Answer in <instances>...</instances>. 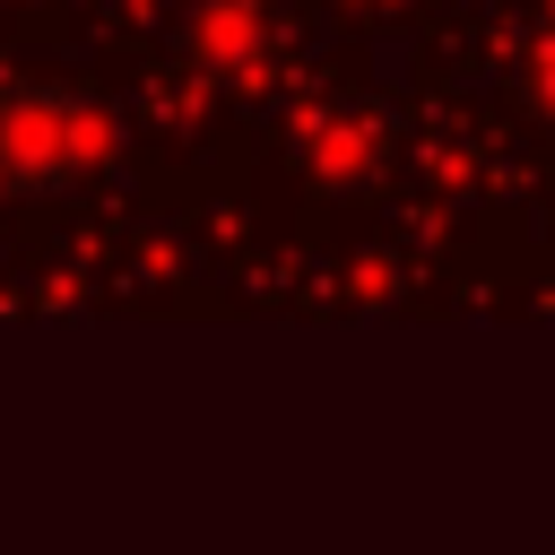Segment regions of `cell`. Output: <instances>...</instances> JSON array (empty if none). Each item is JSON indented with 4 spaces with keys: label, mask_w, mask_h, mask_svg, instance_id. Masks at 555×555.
<instances>
[]
</instances>
